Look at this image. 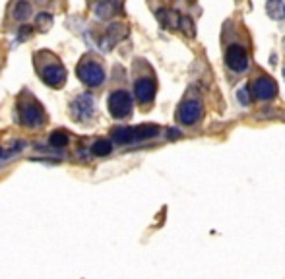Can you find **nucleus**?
<instances>
[{"label": "nucleus", "instance_id": "f257e3e1", "mask_svg": "<svg viewBox=\"0 0 285 279\" xmlns=\"http://www.w3.org/2000/svg\"><path fill=\"white\" fill-rule=\"evenodd\" d=\"M109 113L115 119H127L132 113V97L125 90H117L109 97Z\"/></svg>", "mask_w": 285, "mask_h": 279}, {"label": "nucleus", "instance_id": "f03ea898", "mask_svg": "<svg viewBox=\"0 0 285 279\" xmlns=\"http://www.w3.org/2000/svg\"><path fill=\"white\" fill-rule=\"evenodd\" d=\"M78 78H80L86 86H90V88H97V86L103 84V80H105V72H103V68L94 61L82 62V64L78 66Z\"/></svg>", "mask_w": 285, "mask_h": 279}, {"label": "nucleus", "instance_id": "7ed1b4c3", "mask_svg": "<svg viewBox=\"0 0 285 279\" xmlns=\"http://www.w3.org/2000/svg\"><path fill=\"white\" fill-rule=\"evenodd\" d=\"M20 119H22V123L26 124V126H30V128L41 126V124H43V119H45L41 105H39L37 101H26V103H22V105H20Z\"/></svg>", "mask_w": 285, "mask_h": 279}, {"label": "nucleus", "instance_id": "20e7f679", "mask_svg": "<svg viewBox=\"0 0 285 279\" xmlns=\"http://www.w3.org/2000/svg\"><path fill=\"white\" fill-rule=\"evenodd\" d=\"M202 113H204L202 101L200 99H189V101H185L179 107L177 117H179V121L183 124H194L202 119Z\"/></svg>", "mask_w": 285, "mask_h": 279}, {"label": "nucleus", "instance_id": "39448f33", "mask_svg": "<svg viewBox=\"0 0 285 279\" xmlns=\"http://www.w3.org/2000/svg\"><path fill=\"white\" fill-rule=\"evenodd\" d=\"M225 64L233 70V72H243L247 70L249 66V57H247V51L245 47L241 45H231L225 53Z\"/></svg>", "mask_w": 285, "mask_h": 279}, {"label": "nucleus", "instance_id": "423d86ee", "mask_svg": "<svg viewBox=\"0 0 285 279\" xmlns=\"http://www.w3.org/2000/svg\"><path fill=\"white\" fill-rule=\"evenodd\" d=\"M94 97L92 95H80L74 103H72V113L78 121H88L90 117H94Z\"/></svg>", "mask_w": 285, "mask_h": 279}, {"label": "nucleus", "instance_id": "0eeeda50", "mask_svg": "<svg viewBox=\"0 0 285 279\" xmlns=\"http://www.w3.org/2000/svg\"><path fill=\"white\" fill-rule=\"evenodd\" d=\"M253 90H254V95H256L258 99L270 101V99H274V97L278 95V84H276L272 78L262 76V78H258V80L254 82Z\"/></svg>", "mask_w": 285, "mask_h": 279}, {"label": "nucleus", "instance_id": "6e6552de", "mask_svg": "<svg viewBox=\"0 0 285 279\" xmlns=\"http://www.w3.org/2000/svg\"><path fill=\"white\" fill-rule=\"evenodd\" d=\"M43 80L47 86L59 90L66 84V68L61 66V64H53V66H47L43 70Z\"/></svg>", "mask_w": 285, "mask_h": 279}, {"label": "nucleus", "instance_id": "1a4fd4ad", "mask_svg": "<svg viewBox=\"0 0 285 279\" xmlns=\"http://www.w3.org/2000/svg\"><path fill=\"white\" fill-rule=\"evenodd\" d=\"M134 95L140 103H150L156 97V82L150 78H142L134 84Z\"/></svg>", "mask_w": 285, "mask_h": 279}, {"label": "nucleus", "instance_id": "9d476101", "mask_svg": "<svg viewBox=\"0 0 285 279\" xmlns=\"http://www.w3.org/2000/svg\"><path fill=\"white\" fill-rule=\"evenodd\" d=\"M127 37V28L123 26V24H113L109 30H107V35L101 39V49L103 51H109V49H113L121 39H125Z\"/></svg>", "mask_w": 285, "mask_h": 279}, {"label": "nucleus", "instance_id": "9b49d317", "mask_svg": "<svg viewBox=\"0 0 285 279\" xmlns=\"http://www.w3.org/2000/svg\"><path fill=\"white\" fill-rule=\"evenodd\" d=\"M181 18L183 16H179L173 10H159L158 12V20L165 28H181Z\"/></svg>", "mask_w": 285, "mask_h": 279}, {"label": "nucleus", "instance_id": "f8f14e48", "mask_svg": "<svg viewBox=\"0 0 285 279\" xmlns=\"http://www.w3.org/2000/svg\"><path fill=\"white\" fill-rule=\"evenodd\" d=\"M159 134V128L156 124H142L138 128H134V142H142V140H150Z\"/></svg>", "mask_w": 285, "mask_h": 279}, {"label": "nucleus", "instance_id": "ddd939ff", "mask_svg": "<svg viewBox=\"0 0 285 279\" xmlns=\"http://www.w3.org/2000/svg\"><path fill=\"white\" fill-rule=\"evenodd\" d=\"M111 140H115L117 144H130L134 142V128H115L113 134H111Z\"/></svg>", "mask_w": 285, "mask_h": 279}, {"label": "nucleus", "instance_id": "4468645a", "mask_svg": "<svg viewBox=\"0 0 285 279\" xmlns=\"http://www.w3.org/2000/svg\"><path fill=\"white\" fill-rule=\"evenodd\" d=\"M113 150V144L111 140H97L94 146H92V154L97 155V157H105V155L111 154Z\"/></svg>", "mask_w": 285, "mask_h": 279}, {"label": "nucleus", "instance_id": "2eb2a0df", "mask_svg": "<svg viewBox=\"0 0 285 279\" xmlns=\"http://www.w3.org/2000/svg\"><path fill=\"white\" fill-rule=\"evenodd\" d=\"M68 142H70V138H68V134L66 132H53L51 134V138H49V144L53 146V148H66L68 146Z\"/></svg>", "mask_w": 285, "mask_h": 279}, {"label": "nucleus", "instance_id": "dca6fc26", "mask_svg": "<svg viewBox=\"0 0 285 279\" xmlns=\"http://www.w3.org/2000/svg\"><path fill=\"white\" fill-rule=\"evenodd\" d=\"M30 14H32V6H30L28 2H18V4L14 6V18H16V20L22 22V20H26Z\"/></svg>", "mask_w": 285, "mask_h": 279}, {"label": "nucleus", "instance_id": "f3484780", "mask_svg": "<svg viewBox=\"0 0 285 279\" xmlns=\"http://www.w3.org/2000/svg\"><path fill=\"white\" fill-rule=\"evenodd\" d=\"M115 8H117L115 4H109V2H105V4H97L95 12H97V16H99V18H111Z\"/></svg>", "mask_w": 285, "mask_h": 279}, {"label": "nucleus", "instance_id": "a211bd4d", "mask_svg": "<svg viewBox=\"0 0 285 279\" xmlns=\"http://www.w3.org/2000/svg\"><path fill=\"white\" fill-rule=\"evenodd\" d=\"M181 28H183V31H185L187 35L194 37V24H192V20H190L189 16H183V18H181Z\"/></svg>", "mask_w": 285, "mask_h": 279}, {"label": "nucleus", "instance_id": "6ab92c4d", "mask_svg": "<svg viewBox=\"0 0 285 279\" xmlns=\"http://www.w3.org/2000/svg\"><path fill=\"white\" fill-rule=\"evenodd\" d=\"M51 24H53L51 14H39V16H37V26H39V28L49 30V28H51Z\"/></svg>", "mask_w": 285, "mask_h": 279}, {"label": "nucleus", "instance_id": "aec40b11", "mask_svg": "<svg viewBox=\"0 0 285 279\" xmlns=\"http://www.w3.org/2000/svg\"><path fill=\"white\" fill-rule=\"evenodd\" d=\"M237 99H239V101H241L243 105H249V103H251V97H249V90H247V88H243L241 92L237 93Z\"/></svg>", "mask_w": 285, "mask_h": 279}, {"label": "nucleus", "instance_id": "412c9836", "mask_svg": "<svg viewBox=\"0 0 285 279\" xmlns=\"http://www.w3.org/2000/svg\"><path fill=\"white\" fill-rule=\"evenodd\" d=\"M22 39H26V37H30V35H32V28H30V26H28V28H22Z\"/></svg>", "mask_w": 285, "mask_h": 279}, {"label": "nucleus", "instance_id": "4be33fe9", "mask_svg": "<svg viewBox=\"0 0 285 279\" xmlns=\"http://www.w3.org/2000/svg\"><path fill=\"white\" fill-rule=\"evenodd\" d=\"M179 136H181V132H179V130H175V128H171V130H169V138H171V140H173V138H179Z\"/></svg>", "mask_w": 285, "mask_h": 279}, {"label": "nucleus", "instance_id": "5701e85b", "mask_svg": "<svg viewBox=\"0 0 285 279\" xmlns=\"http://www.w3.org/2000/svg\"><path fill=\"white\" fill-rule=\"evenodd\" d=\"M284 16H285V4H284Z\"/></svg>", "mask_w": 285, "mask_h": 279}, {"label": "nucleus", "instance_id": "b1692460", "mask_svg": "<svg viewBox=\"0 0 285 279\" xmlns=\"http://www.w3.org/2000/svg\"><path fill=\"white\" fill-rule=\"evenodd\" d=\"M0 157H2V150H0Z\"/></svg>", "mask_w": 285, "mask_h": 279}, {"label": "nucleus", "instance_id": "393cba45", "mask_svg": "<svg viewBox=\"0 0 285 279\" xmlns=\"http://www.w3.org/2000/svg\"><path fill=\"white\" fill-rule=\"evenodd\" d=\"M284 76H285V68H284Z\"/></svg>", "mask_w": 285, "mask_h": 279}]
</instances>
